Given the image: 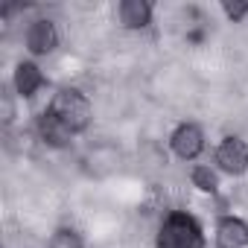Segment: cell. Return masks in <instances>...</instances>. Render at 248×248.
<instances>
[{
    "mask_svg": "<svg viewBox=\"0 0 248 248\" xmlns=\"http://www.w3.org/2000/svg\"><path fill=\"white\" fill-rule=\"evenodd\" d=\"M202 149H204V135H202L199 126H193V123H184V126L175 129V135H172V152H175L178 158L193 161V158L202 155Z\"/></svg>",
    "mask_w": 248,
    "mask_h": 248,
    "instance_id": "cell-4",
    "label": "cell"
},
{
    "mask_svg": "<svg viewBox=\"0 0 248 248\" xmlns=\"http://www.w3.org/2000/svg\"><path fill=\"white\" fill-rule=\"evenodd\" d=\"M50 111H53L62 123H67L73 132H82L88 123H91V102H88V96H85L82 91H76V88L59 91V93L53 96Z\"/></svg>",
    "mask_w": 248,
    "mask_h": 248,
    "instance_id": "cell-2",
    "label": "cell"
},
{
    "mask_svg": "<svg viewBox=\"0 0 248 248\" xmlns=\"http://www.w3.org/2000/svg\"><path fill=\"white\" fill-rule=\"evenodd\" d=\"M152 18V6L146 3V0H123L120 3V21L123 27H129V30H140L146 27Z\"/></svg>",
    "mask_w": 248,
    "mask_h": 248,
    "instance_id": "cell-8",
    "label": "cell"
},
{
    "mask_svg": "<svg viewBox=\"0 0 248 248\" xmlns=\"http://www.w3.org/2000/svg\"><path fill=\"white\" fill-rule=\"evenodd\" d=\"M38 132H41V138H44L50 146H67L70 138H73V129L67 126V123H62L53 111L41 114V120H38Z\"/></svg>",
    "mask_w": 248,
    "mask_h": 248,
    "instance_id": "cell-7",
    "label": "cell"
},
{
    "mask_svg": "<svg viewBox=\"0 0 248 248\" xmlns=\"http://www.w3.org/2000/svg\"><path fill=\"white\" fill-rule=\"evenodd\" d=\"M225 15L231 21H239V18L248 15V3H225Z\"/></svg>",
    "mask_w": 248,
    "mask_h": 248,
    "instance_id": "cell-12",
    "label": "cell"
},
{
    "mask_svg": "<svg viewBox=\"0 0 248 248\" xmlns=\"http://www.w3.org/2000/svg\"><path fill=\"white\" fill-rule=\"evenodd\" d=\"M219 248H248V225L236 216H225L216 228Z\"/></svg>",
    "mask_w": 248,
    "mask_h": 248,
    "instance_id": "cell-5",
    "label": "cell"
},
{
    "mask_svg": "<svg viewBox=\"0 0 248 248\" xmlns=\"http://www.w3.org/2000/svg\"><path fill=\"white\" fill-rule=\"evenodd\" d=\"M41 85H44L41 70H38L32 62H21V64H18V70H15V88H18V93L32 96Z\"/></svg>",
    "mask_w": 248,
    "mask_h": 248,
    "instance_id": "cell-9",
    "label": "cell"
},
{
    "mask_svg": "<svg viewBox=\"0 0 248 248\" xmlns=\"http://www.w3.org/2000/svg\"><path fill=\"white\" fill-rule=\"evenodd\" d=\"M204 236L193 216L187 213H170L158 233V248H202Z\"/></svg>",
    "mask_w": 248,
    "mask_h": 248,
    "instance_id": "cell-1",
    "label": "cell"
},
{
    "mask_svg": "<svg viewBox=\"0 0 248 248\" xmlns=\"http://www.w3.org/2000/svg\"><path fill=\"white\" fill-rule=\"evenodd\" d=\"M50 248H82V239H79V233H73V231L64 228V231H56Z\"/></svg>",
    "mask_w": 248,
    "mask_h": 248,
    "instance_id": "cell-11",
    "label": "cell"
},
{
    "mask_svg": "<svg viewBox=\"0 0 248 248\" xmlns=\"http://www.w3.org/2000/svg\"><path fill=\"white\" fill-rule=\"evenodd\" d=\"M59 44V32L50 21H35L27 32V47L35 53V56H44V53H53Z\"/></svg>",
    "mask_w": 248,
    "mask_h": 248,
    "instance_id": "cell-6",
    "label": "cell"
},
{
    "mask_svg": "<svg viewBox=\"0 0 248 248\" xmlns=\"http://www.w3.org/2000/svg\"><path fill=\"white\" fill-rule=\"evenodd\" d=\"M216 164L228 175H242L248 170V143L239 138H225L216 149Z\"/></svg>",
    "mask_w": 248,
    "mask_h": 248,
    "instance_id": "cell-3",
    "label": "cell"
},
{
    "mask_svg": "<svg viewBox=\"0 0 248 248\" xmlns=\"http://www.w3.org/2000/svg\"><path fill=\"white\" fill-rule=\"evenodd\" d=\"M193 184L199 190H204V193H213L216 190V172L210 167H196L193 170Z\"/></svg>",
    "mask_w": 248,
    "mask_h": 248,
    "instance_id": "cell-10",
    "label": "cell"
}]
</instances>
